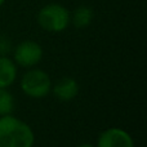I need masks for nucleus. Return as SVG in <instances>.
Masks as SVG:
<instances>
[{
    "instance_id": "nucleus-1",
    "label": "nucleus",
    "mask_w": 147,
    "mask_h": 147,
    "mask_svg": "<svg viewBox=\"0 0 147 147\" xmlns=\"http://www.w3.org/2000/svg\"><path fill=\"white\" fill-rule=\"evenodd\" d=\"M35 133L27 123L13 115L0 116V147H34Z\"/></svg>"
},
{
    "instance_id": "nucleus-2",
    "label": "nucleus",
    "mask_w": 147,
    "mask_h": 147,
    "mask_svg": "<svg viewBox=\"0 0 147 147\" xmlns=\"http://www.w3.org/2000/svg\"><path fill=\"white\" fill-rule=\"evenodd\" d=\"M52 81L48 72L40 69H27V71L21 78L20 86L23 94L34 99H40L47 97L52 90Z\"/></svg>"
},
{
    "instance_id": "nucleus-3",
    "label": "nucleus",
    "mask_w": 147,
    "mask_h": 147,
    "mask_svg": "<svg viewBox=\"0 0 147 147\" xmlns=\"http://www.w3.org/2000/svg\"><path fill=\"white\" fill-rule=\"evenodd\" d=\"M38 23L48 32L58 34L65 31L70 25V12L63 5L51 3L39 10Z\"/></svg>"
},
{
    "instance_id": "nucleus-4",
    "label": "nucleus",
    "mask_w": 147,
    "mask_h": 147,
    "mask_svg": "<svg viewBox=\"0 0 147 147\" xmlns=\"http://www.w3.org/2000/svg\"><path fill=\"white\" fill-rule=\"evenodd\" d=\"M13 61L17 66L23 69H32L43 59L44 51L38 41L23 40L13 49Z\"/></svg>"
},
{
    "instance_id": "nucleus-5",
    "label": "nucleus",
    "mask_w": 147,
    "mask_h": 147,
    "mask_svg": "<svg viewBox=\"0 0 147 147\" xmlns=\"http://www.w3.org/2000/svg\"><path fill=\"white\" fill-rule=\"evenodd\" d=\"M96 147H134V141L125 129L111 127L98 136Z\"/></svg>"
},
{
    "instance_id": "nucleus-6",
    "label": "nucleus",
    "mask_w": 147,
    "mask_h": 147,
    "mask_svg": "<svg viewBox=\"0 0 147 147\" xmlns=\"http://www.w3.org/2000/svg\"><path fill=\"white\" fill-rule=\"evenodd\" d=\"M80 86L79 83L71 76H65L52 84V93L58 101L61 102H70L75 99L79 94Z\"/></svg>"
},
{
    "instance_id": "nucleus-7",
    "label": "nucleus",
    "mask_w": 147,
    "mask_h": 147,
    "mask_svg": "<svg viewBox=\"0 0 147 147\" xmlns=\"http://www.w3.org/2000/svg\"><path fill=\"white\" fill-rule=\"evenodd\" d=\"M18 75V66L9 57L0 56V88L13 85Z\"/></svg>"
},
{
    "instance_id": "nucleus-8",
    "label": "nucleus",
    "mask_w": 147,
    "mask_h": 147,
    "mask_svg": "<svg viewBox=\"0 0 147 147\" xmlns=\"http://www.w3.org/2000/svg\"><path fill=\"white\" fill-rule=\"evenodd\" d=\"M94 18V12L90 7L80 5L72 13H70V23L76 28H86Z\"/></svg>"
},
{
    "instance_id": "nucleus-9",
    "label": "nucleus",
    "mask_w": 147,
    "mask_h": 147,
    "mask_svg": "<svg viewBox=\"0 0 147 147\" xmlns=\"http://www.w3.org/2000/svg\"><path fill=\"white\" fill-rule=\"evenodd\" d=\"M14 96L8 90V88H0V116L12 115L14 111Z\"/></svg>"
},
{
    "instance_id": "nucleus-10",
    "label": "nucleus",
    "mask_w": 147,
    "mask_h": 147,
    "mask_svg": "<svg viewBox=\"0 0 147 147\" xmlns=\"http://www.w3.org/2000/svg\"><path fill=\"white\" fill-rule=\"evenodd\" d=\"M12 51H13V45L10 39L5 35H0V56L9 57Z\"/></svg>"
},
{
    "instance_id": "nucleus-11",
    "label": "nucleus",
    "mask_w": 147,
    "mask_h": 147,
    "mask_svg": "<svg viewBox=\"0 0 147 147\" xmlns=\"http://www.w3.org/2000/svg\"><path fill=\"white\" fill-rule=\"evenodd\" d=\"M78 147H96V146L92 145V143H81V145H79Z\"/></svg>"
},
{
    "instance_id": "nucleus-12",
    "label": "nucleus",
    "mask_w": 147,
    "mask_h": 147,
    "mask_svg": "<svg viewBox=\"0 0 147 147\" xmlns=\"http://www.w3.org/2000/svg\"><path fill=\"white\" fill-rule=\"evenodd\" d=\"M4 3H5V0H0V7H1V5L4 4Z\"/></svg>"
}]
</instances>
